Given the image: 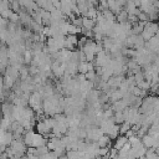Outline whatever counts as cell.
<instances>
[{
  "mask_svg": "<svg viewBox=\"0 0 159 159\" xmlns=\"http://www.w3.org/2000/svg\"><path fill=\"white\" fill-rule=\"evenodd\" d=\"M128 142H129V139H128L125 135H119L117 139H114V145H113V147H114L117 150H120Z\"/></svg>",
  "mask_w": 159,
  "mask_h": 159,
  "instance_id": "1",
  "label": "cell"
},
{
  "mask_svg": "<svg viewBox=\"0 0 159 159\" xmlns=\"http://www.w3.org/2000/svg\"><path fill=\"white\" fill-rule=\"evenodd\" d=\"M142 143H143V145L145 147V148H154V143H155V139L152 137V135H149V134H147V135H144L143 138H142Z\"/></svg>",
  "mask_w": 159,
  "mask_h": 159,
  "instance_id": "2",
  "label": "cell"
},
{
  "mask_svg": "<svg viewBox=\"0 0 159 159\" xmlns=\"http://www.w3.org/2000/svg\"><path fill=\"white\" fill-rule=\"evenodd\" d=\"M94 26H96V20H92V19H88V17H83L82 29H84V30H93Z\"/></svg>",
  "mask_w": 159,
  "mask_h": 159,
  "instance_id": "3",
  "label": "cell"
},
{
  "mask_svg": "<svg viewBox=\"0 0 159 159\" xmlns=\"http://www.w3.org/2000/svg\"><path fill=\"white\" fill-rule=\"evenodd\" d=\"M130 129H132V124H130V123L124 122L123 124L119 125V133H120V135H125Z\"/></svg>",
  "mask_w": 159,
  "mask_h": 159,
  "instance_id": "4",
  "label": "cell"
},
{
  "mask_svg": "<svg viewBox=\"0 0 159 159\" xmlns=\"http://www.w3.org/2000/svg\"><path fill=\"white\" fill-rule=\"evenodd\" d=\"M88 71H89L88 62H80L78 63V73L80 75H86Z\"/></svg>",
  "mask_w": 159,
  "mask_h": 159,
  "instance_id": "5",
  "label": "cell"
},
{
  "mask_svg": "<svg viewBox=\"0 0 159 159\" xmlns=\"http://www.w3.org/2000/svg\"><path fill=\"white\" fill-rule=\"evenodd\" d=\"M58 159H68V157H67V154H65V155H62V157H60Z\"/></svg>",
  "mask_w": 159,
  "mask_h": 159,
  "instance_id": "6",
  "label": "cell"
},
{
  "mask_svg": "<svg viewBox=\"0 0 159 159\" xmlns=\"http://www.w3.org/2000/svg\"><path fill=\"white\" fill-rule=\"evenodd\" d=\"M139 159H147V158H145V157H142V158H139Z\"/></svg>",
  "mask_w": 159,
  "mask_h": 159,
  "instance_id": "7",
  "label": "cell"
}]
</instances>
